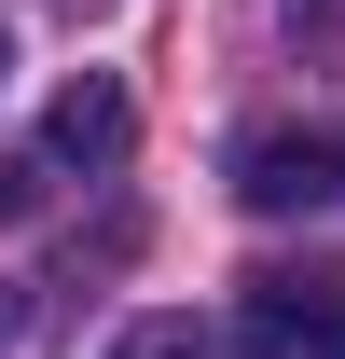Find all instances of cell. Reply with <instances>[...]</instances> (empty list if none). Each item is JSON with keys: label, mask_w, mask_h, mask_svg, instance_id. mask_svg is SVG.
I'll list each match as a JSON object with an SVG mask.
<instances>
[{"label": "cell", "mask_w": 345, "mask_h": 359, "mask_svg": "<svg viewBox=\"0 0 345 359\" xmlns=\"http://www.w3.org/2000/svg\"><path fill=\"white\" fill-rule=\"evenodd\" d=\"M249 359H345V263H262L235 290Z\"/></svg>", "instance_id": "cell-1"}, {"label": "cell", "mask_w": 345, "mask_h": 359, "mask_svg": "<svg viewBox=\"0 0 345 359\" xmlns=\"http://www.w3.org/2000/svg\"><path fill=\"white\" fill-rule=\"evenodd\" d=\"M345 194V138L332 125H249L235 138V208L290 222V208H332Z\"/></svg>", "instance_id": "cell-2"}, {"label": "cell", "mask_w": 345, "mask_h": 359, "mask_svg": "<svg viewBox=\"0 0 345 359\" xmlns=\"http://www.w3.org/2000/svg\"><path fill=\"white\" fill-rule=\"evenodd\" d=\"M125 138H138V111H125V83H111V69H83V83L55 97V125H42V152H55V166H111Z\"/></svg>", "instance_id": "cell-3"}, {"label": "cell", "mask_w": 345, "mask_h": 359, "mask_svg": "<svg viewBox=\"0 0 345 359\" xmlns=\"http://www.w3.org/2000/svg\"><path fill=\"white\" fill-rule=\"evenodd\" d=\"M125 359H208V332H194V318H138Z\"/></svg>", "instance_id": "cell-4"}]
</instances>
